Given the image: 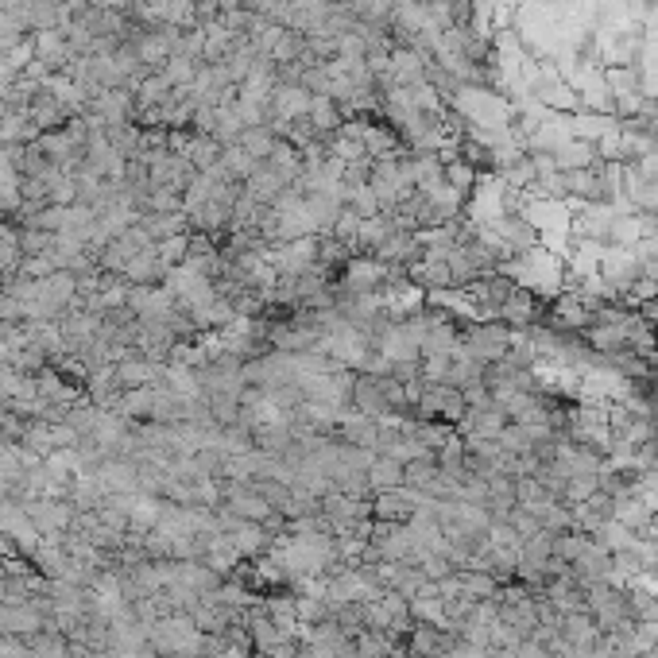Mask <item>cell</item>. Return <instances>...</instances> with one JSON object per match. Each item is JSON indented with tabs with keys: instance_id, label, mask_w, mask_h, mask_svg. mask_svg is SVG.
Wrapping results in <instances>:
<instances>
[{
	"instance_id": "cell-9",
	"label": "cell",
	"mask_w": 658,
	"mask_h": 658,
	"mask_svg": "<svg viewBox=\"0 0 658 658\" xmlns=\"http://www.w3.org/2000/svg\"><path fill=\"white\" fill-rule=\"evenodd\" d=\"M457 577H461V597L469 600H492L500 593V585L488 569H457Z\"/></svg>"
},
{
	"instance_id": "cell-1",
	"label": "cell",
	"mask_w": 658,
	"mask_h": 658,
	"mask_svg": "<svg viewBox=\"0 0 658 658\" xmlns=\"http://www.w3.org/2000/svg\"><path fill=\"white\" fill-rule=\"evenodd\" d=\"M511 337H515V329H508L504 322H465L457 349L477 364H496V360L508 357Z\"/></svg>"
},
{
	"instance_id": "cell-8",
	"label": "cell",
	"mask_w": 658,
	"mask_h": 658,
	"mask_svg": "<svg viewBox=\"0 0 658 658\" xmlns=\"http://www.w3.org/2000/svg\"><path fill=\"white\" fill-rule=\"evenodd\" d=\"M403 461H395V457H380L376 453V461H372V469H368V484H372V492H395V488H403Z\"/></svg>"
},
{
	"instance_id": "cell-13",
	"label": "cell",
	"mask_w": 658,
	"mask_h": 658,
	"mask_svg": "<svg viewBox=\"0 0 658 658\" xmlns=\"http://www.w3.org/2000/svg\"><path fill=\"white\" fill-rule=\"evenodd\" d=\"M593 492H597V477H569L566 492H562V504H566V508H577V504L589 500Z\"/></svg>"
},
{
	"instance_id": "cell-7",
	"label": "cell",
	"mask_w": 658,
	"mask_h": 658,
	"mask_svg": "<svg viewBox=\"0 0 658 658\" xmlns=\"http://www.w3.org/2000/svg\"><path fill=\"white\" fill-rule=\"evenodd\" d=\"M442 639H446V631L442 628H434V624H415V628L407 631V639H403L407 658L438 655V651H442Z\"/></svg>"
},
{
	"instance_id": "cell-11",
	"label": "cell",
	"mask_w": 658,
	"mask_h": 658,
	"mask_svg": "<svg viewBox=\"0 0 658 658\" xmlns=\"http://www.w3.org/2000/svg\"><path fill=\"white\" fill-rule=\"evenodd\" d=\"M28 647H31V658H70V639L55 628L31 635Z\"/></svg>"
},
{
	"instance_id": "cell-10",
	"label": "cell",
	"mask_w": 658,
	"mask_h": 658,
	"mask_svg": "<svg viewBox=\"0 0 658 658\" xmlns=\"http://www.w3.org/2000/svg\"><path fill=\"white\" fill-rule=\"evenodd\" d=\"M484 508L492 515H508L515 508V477H488V496H484Z\"/></svg>"
},
{
	"instance_id": "cell-6",
	"label": "cell",
	"mask_w": 658,
	"mask_h": 658,
	"mask_svg": "<svg viewBox=\"0 0 658 658\" xmlns=\"http://www.w3.org/2000/svg\"><path fill=\"white\" fill-rule=\"evenodd\" d=\"M151 407H155V388L120 391V399L113 403V411L128 422H151Z\"/></svg>"
},
{
	"instance_id": "cell-3",
	"label": "cell",
	"mask_w": 658,
	"mask_h": 658,
	"mask_svg": "<svg viewBox=\"0 0 658 658\" xmlns=\"http://www.w3.org/2000/svg\"><path fill=\"white\" fill-rule=\"evenodd\" d=\"M333 434H337L345 446L376 449V442H380V419H368V415H360L357 407H349V411H341Z\"/></svg>"
},
{
	"instance_id": "cell-5",
	"label": "cell",
	"mask_w": 658,
	"mask_h": 658,
	"mask_svg": "<svg viewBox=\"0 0 658 658\" xmlns=\"http://www.w3.org/2000/svg\"><path fill=\"white\" fill-rule=\"evenodd\" d=\"M573 577H577V585L581 589H589V585H597V581H608V573H612V554L597 546V542H589V550L573 562Z\"/></svg>"
},
{
	"instance_id": "cell-2",
	"label": "cell",
	"mask_w": 658,
	"mask_h": 658,
	"mask_svg": "<svg viewBox=\"0 0 658 658\" xmlns=\"http://www.w3.org/2000/svg\"><path fill=\"white\" fill-rule=\"evenodd\" d=\"M229 542L237 546V554L244 562H260V558H268L271 554V531L264 523H248V519H237L229 531Z\"/></svg>"
},
{
	"instance_id": "cell-12",
	"label": "cell",
	"mask_w": 658,
	"mask_h": 658,
	"mask_svg": "<svg viewBox=\"0 0 658 658\" xmlns=\"http://www.w3.org/2000/svg\"><path fill=\"white\" fill-rule=\"evenodd\" d=\"M508 523H511V527H515V535H519V539H523V542L531 539V535H539V531H542L539 515H535V511H527V508H519V504H515V508L508 511Z\"/></svg>"
},
{
	"instance_id": "cell-4",
	"label": "cell",
	"mask_w": 658,
	"mask_h": 658,
	"mask_svg": "<svg viewBox=\"0 0 658 658\" xmlns=\"http://www.w3.org/2000/svg\"><path fill=\"white\" fill-rule=\"evenodd\" d=\"M612 511H616V500H612V496H604V492L597 488L589 500H581V504L573 508V531L593 535L600 523H608V519H612Z\"/></svg>"
}]
</instances>
